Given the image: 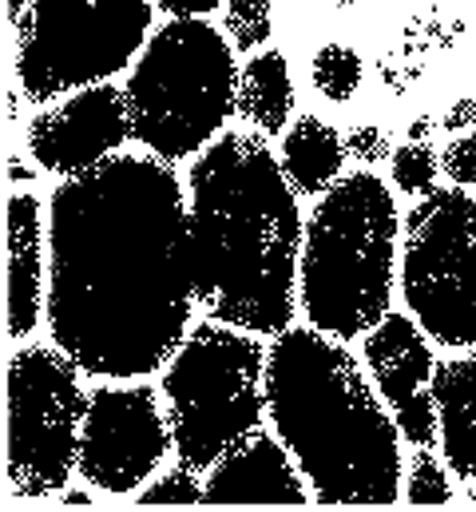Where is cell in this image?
<instances>
[{
  "label": "cell",
  "mask_w": 476,
  "mask_h": 512,
  "mask_svg": "<svg viewBox=\"0 0 476 512\" xmlns=\"http://www.w3.org/2000/svg\"><path fill=\"white\" fill-rule=\"evenodd\" d=\"M191 215L171 163L112 155L48 203V330L92 378L163 370L191 334Z\"/></svg>",
  "instance_id": "cell-1"
},
{
  "label": "cell",
  "mask_w": 476,
  "mask_h": 512,
  "mask_svg": "<svg viewBox=\"0 0 476 512\" xmlns=\"http://www.w3.org/2000/svg\"><path fill=\"white\" fill-rule=\"evenodd\" d=\"M195 302L250 334H282L298 314L302 215L282 159L258 131H227L187 175Z\"/></svg>",
  "instance_id": "cell-2"
},
{
  "label": "cell",
  "mask_w": 476,
  "mask_h": 512,
  "mask_svg": "<svg viewBox=\"0 0 476 512\" xmlns=\"http://www.w3.org/2000/svg\"><path fill=\"white\" fill-rule=\"evenodd\" d=\"M266 409L318 505L401 497L405 437L342 338L314 326L282 330L266 358Z\"/></svg>",
  "instance_id": "cell-3"
},
{
  "label": "cell",
  "mask_w": 476,
  "mask_h": 512,
  "mask_svg": "<svg viewBox=\"0 0 476 512\" xmlns=\"http://www.w3.org/2000/svg\"><path fill=\"white\" fill-rule=\"evenodd\" d=\"M393 278L397 199L361 167L342 175L306 219L298 302L314 330L354 342L389 314Z\"/></svg>",
  "instance_id": "cell-4"
},
{
  "label": "cell",
  "mask_w": 476,
  "mask_h": 512,
  "mask_svg": "<svg viewBox=\"0 0 476 512\" xmlns=\"http://www.w3.org/2000/svg\"><path fill=\"white\" fill-rule=\"evenodd\" d=\"M123 92L131 139L163 163L191 159L235 116V44L207 16H171L143 44Z\"/></svg>",
  "instance_id": "cell-5"
},
{
  "label": "cell",
  "mask_w": 476,
  "mask_h": 512,
  "mask_svg": "<svg viewBox=\"0 0 476 512\" xmlns=\"http://www.w3.org/2000/svg\"><path fill=\"white\" fill-rule=\"evenodd\" d=\"M266 358L258 334L231 322H199L163 366V409L175 457L191 469H211L231 445L262 425Z\"/></svg>",
  "instance_id": "cell-6"
},
{
  "label": "cell",
  "mask_w": 476,
  "mask_h": 512,
  "mask_svg": "<svg viewBox=\"0 0 476 512\" xmlns=\"http://www.w3.org/2000/svg\"><path fill=\"white\" fill-rule=\"evenodd\" d=\"M155 0H32L16 20V80L28 104L104 84L151 40Z\"/></svg>",
  "instance_id": "cell-7"
},
{
  "label": "cell",
  "mask_w": 476,
  "mask_h": 512,
  "mask_svg": "<svg viewBox=\"0 0 476 512\" xmlns=\"http://www.w3.org/2000/svg\"><path fill=\"white\" fill-rule=\"evenodd\" d=\"M80 374L56 342H36L8 358V497L40 501L64 493L80 473L88 413Z\"/></svg>",
  "instance_id": "cell-8"
},
{
  "label": "cell",
  "mask_w": 476,
  "mask_h": 512,
  "mask_svg": "<svg viewBox=\"0 0 476 512\" xmlns=\"http://www.w3.org/2000/svg\"><path fill=\"white\" fill-rule=\"evenodd\" d=\"M401 294L437 346H476V195L469 187H437L405 215Z\"/></svg>",
  "instance_id": "cell-9"
},
{
  "label": "cell",
  "mask_w": 476,
  "mask_h": 512,
  "mask_svg": "<svg viewBox=\"0 0 476 512\" xmlns=\"http://www.w3.org/2000/svg\"><path fill=\"white\" fill-rule=\"evenodd\" d=\"M175 449L167 409L151 385H96L88 393L80 433V477L108 493L131 497L155 477Z\"/></svg>",
  "instance_id": "cell-10"
},
{
  "label": "cell",
  "mask_w": 476,
  "mask_h": 512,
  "mask_svg": "<svg viewBox=\"0 0 476 512\" xmlns=\"http://www.w3.org/2000/svg\"><path fill=\"white\" fill-rule=\"evenodd\" d=\"M131 139V116H127V92L112 80L88 84L72 92L64 104L32 116L28 124V155L60 175H84L100 163L119 155V147Z\"/></svg>",
  "instance_id": "cell-11"
},
{
  "label": "cell",
  "mask_w": 476,
  "mask_h": 512,
  "mask_svg": "<svg viewBox=\"0 0 476 512\" xmlns=\"http://www.w3.org/2000/svg\"><path fill=\"white\" fill-rule=\"evenodd\" d=\"M429 334L413 314H385L365 334V370L389 405L401 437L417 449L437 445V401L433 374L437 358L429 350Z\"/></svg>",
  "instance_id": "cell-12"
},
{
  "label": "cell",
  "mask_w": 476,
  "mask_h": 512,
  "mask_svg": "<svg viewBox=\"0 0 476 512\" xmlns=\"http://www.w3.org/2000/svg\"><path fill=\"white\" fill-rule=\"evenodd\" d=\"M314 501L294 453L262 425L231 445L207 477L203 505H306Z\"/></svg>",
  "instance_id": "cell-13"
},
{
  "label": "cell",
  "mask_w": 476,
  "mask_h": 512,
  "mask_svg": "<svg viewBox=\"0 0 476 512\" xmlns=\"http://www.w3.org/2000/svg\"><path fill=\"white\" fill-rule=\"evenodd\" d=\"M44 306V207L36 195L16 191L8 195V338H28Z\"/></svg>",
  "instance_id": "cell-14"
},
{
  "label": "cell",
  "mask_w": 476,
  "mask_h": 512,
  "mask_svg": "<svg viewBox=\"0 0 476 512\" xmlns=\"http://www.w3.org/2000/svg\"><path fill=\"white\" fill-rule=\"evenodd\" d=\"M437 401V445L453 477L476 481V354L437 362L433 374Z\"/></svg>",
  "instance_id": "cell-15"
},
{
  "label": "cell",
  "mask_w": 476,
  "mask_h": 512,
  "mask_svg": "<svg viewBox=\"0 0 476 512\" xmlns=\"http://www.w3.org/2000/svg\"><path fill=\"white\" fill-rule=\"evenodd\" d=\"M346 139L318 116H302L282 135V171L298 195H326L342 179Z\"/></svg>",
  "instance_id": "cell-16"
},
{
  "label": "cell",
  "mask_w": 476,
  "mask_h": 512,
  "mask_svg": "<svg viewBox=\"0 0 476 512\" xmlns=\"http://www.w3.org/2000/svg\"><path fill=\"white\" fill-rule=\"evenodd\" d=\"M235 112L242 124L258 135H282L294 112V84L290 64L282 52H254L238 72V100Z\"/></svg>",
  "instance_id": "cell-17"
},
{
  "label": "cell",
  "mask_w": 476,
  "mask_h": 512,
  "mask_svg": "<svg viewBox=\"0 0 476 512\" xmlns=\"http://www.w3.org/2000/svg\"><path fill=\"white\" fill-rule=\"evenodd\" d=\"M310 80L318 88L322 100L330 104H350L365 80V64L350 44H322L314 64H310Z\"/></svg>",
  "instance_id": "cell-18"
},
{
  "label": "cell",
  "mask_w": 476,
  "mask_h": 512,
  "mask_svg": "<svg viewBox=\"0 0 476 512\" xmlns=\"http://www.w3.org/2000/svg\"><path fill=\"white\" fill-rule=\"evenodd\" d=\"M389 163H393V183H397V191H405V195H413V199L437 191L441 155H437L425 139H409V143H401V147L393 151Z\"/></svg>",
  "instance_id": "cell-19"
},
{
  "label": "cell",
  "mask_w": 476,
  "mask_h": 512,
  "mask_svg": "<svg viewBox=\"0 0 476 512\" xmlns=\"http://www.w3.org/2000/svg\"><path fill=\"white\" fill-rule=\"evenodd\" d=\"M449 465L445 461H437L433 453H429V445L425 449H417L413 453V461H409V477H405V501L409 505H449L453 501V481H449Z\"/></svg>",
  "instance_id": "cell-20"
},
{
  "label": "cell",
  "mask_w": 476,
  "mask_h": 512,
  "mask_svg": "<svg viewBox=\"0 0 476 512\" xmlns=\"http://www.w3.org/2000/svg\"><path fill=\"white\" fill-rule=\"evenodd\" d=\"M270 0H227V40L238 52H258L270 40Z\"/></svg>",
  "instance_id": "cell-21"
},
{
  "label": "cell",
  "mask_w": 476,
  "mask_h": 512,
  "mask_svg": "<svg viewBox=\"0 0 476 512\" xmlns=\"http://www.w3.org/2000/svg\"><path fill=\"white\" fill-rule=\"evenodd\" d=\"M199 469H191V465H175V469H167L163 477H155L151 485H143L135 497H139V505H203V497H207V485L195 477Z\"/></svg>",
  "instance_id": "cell-22"
},
{
  "label": "cell",
  "mask_w": 476,
  "mask_h": 512,
  "mask_svg": "<svg viewBox=\"0 0 476 512\" xmlns=\"http://www.w3.org/2000/svg\"><path fill=\"white\" fill-rule=\"evenodd\" d=\"M441 171L449 175V183L476 191V135L461 131L449 139V147L441 151Z\"/></svg>",
  "instance_id": "cell-23"
},
{
  "label": "cell",
  "mask_w": 476,
  "mask_h": 512,
  "mask_svg": "<svg viewBox=\"0 0 476 512\" xmlns=\"http://www.w3.org/2000/svg\"><path fill=\"white\" fill-rule=\"evenodd\" d=\"M346 151H350V159H357L361 167H373V163H381V159H393V143H389V135H385V128H373V124H357V128H350V135H346Z\"/></svg>",
  "instance_id": "cell-24"
},
{
  "label": "cell",
  "mask_w": 476,
  "mask_h": 512,
  "mask_svg": "<svg viewBox=\"0 0 476 512\" xmlns=\"http://www.w3.org/2000/svg\"><path fill=\"white\" fill-rule=\"evenodd\" d=\"M219 4L227 0H155V8L167 16H211Z\"/></svg>",
  "instance_id": "cell-25"
},
{
  "label": "cell",
  "mask_w": 476,
  "mask_h": 512,
  "mask_svg": "<svg viewBox=\"0 0 476 512\" xmlns=\"http://www.w3.org/2000/svg\"><path fill=\"white\" fill-rule=\"evenodd\" d=\"M445 131L449 135H461V131H469V128H476V100H457L449 112H445Z\"/></svg>",
  "instance_id": "cell-26"
},
{
  "label": "cell",
  "mask_w": 476,
  "mask_h": 512,
  "mask_svg": "<svg viewBox=\"0 0 476 512\" xmlns=\"http://www.w3.org/2000/svg\"><path fill=\"white\" fill-rule=\"evenodd\" d=\"M64 505H72V509H88V505H92V493H84V489H64Z\"/></svg>",
  "instance_id": "cell-27"
},
{
  "label": "cell",
  "mask_w": 476,
  "mask_h": 512,
  "mask_svg": "<svg viewBox=\"0 0 476 512\" xmlns=\"http://www.w3.org/2000/svg\"><path fill=\"white\" fill-rule=\"evenodd\" d=\"M429 131H433V120H429V116H417V120L409 124V139H429Z\"/></svg>",
  "instance_id": "cell-28"
},
{
  "label": "cell",
  "mask_w": 476,
  "mask_h": 512,
  "mask_svg": "<svg viewBox=\"0 0 476 512\" xmlns=\"http://www.w3.org/2000/svg\"><path fill=\"white\" fill-rule=\"evenodd\" d=\"M28 4H32V0H8V20L16 24V20L24 16V8H28Z\"/></svg>",
  "instance_id": "cell-29"
},
{
  "label": "cell",
  "mask_w": 476,
  "mask_h": 512,
  "mask_svg": "<svg viewBox=\"0 0 476 512\" xmlns=\"http://www.w3.org/2000/svg\"><path fill=\"white\" fill-rule=\"evenodd\" d=\"M469 501H473V505H476V485H473V489H469Z\"/></svg>",
  "instance_id": "cell-30"
}]
</instances>
